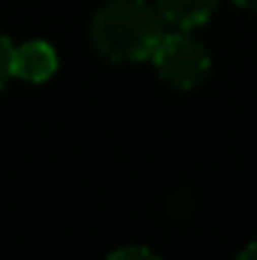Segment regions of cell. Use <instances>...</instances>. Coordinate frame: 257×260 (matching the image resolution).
Instances as JSON below:
<instances>
[{"mask_svg": "<svg viewBox=\"0 0 257 260\" xmlns=\"http://www.w3.org/2000/svg\"><path fill=\"white\" fill-rule=\"evenodd\" d=\"M164 18L145 0H112L91 21L94 49L115 64H133L151 58L164 37Z\"/></svg>", "mask_w": 257, "mask_h": 260, "instance_id": "obj_1", "label": "cell"}, {"mask_svg": "<svg viewBox=\"0 0 257 260\" xmlns=\"http://www.w3.org/2000/svg\"><path fill=\"white\" fill-rule=\"evenodd\" d=\"M151 61L157 67L160 79L173 88H197L209 76V52L200 40H194L188 30L164 34L160 43L151 52Z\"/></svg>", "mask_w": 257, "mask_h": 260, "instance_id": "obj_2", "label": "cell"}, {"mask_svg": "<svg viewBox=\"0 0 257 260\" xmlns=\"http://www.w3.org/2000/svg\"><path fill=\"white\" fill-rule=\"evenodd\" d=\"M55 70H58V55L43 40H30V43L12 49V76H18L24 82H46V79H52Z\"/></svg>", "mask_w": 257, "mask_h": 260, "instance_id": "obj_3", "label": "cell"}, {"mask_svg": "<svg viewBox=\"0 0 257 260\" xmlns=\"http://www.w3.org/2000/svg\"><path fill=\"white\" fill-rule=\"evenodd\" d=\"M218 0H157L154 9L164 18V24H173L176 30H194L203 21L212 18Z\"/></svg>", "mask_w": 257, "mask_h": 260, "instance_id": "obj_4", "label": "cell"}, {"mask_svg": "<svg viewBox=\"0 0 257 260\" xmlns=\"http://www.w3.org/2000/svg\"><path fill=\"white\" fill-rule=\"evenodd\" d=\"M12 43L0 34V91L6 88V82L12 79Z\"/></svg>", "mask_w": 257, "mask_h": 260, "instance_id": "obj_5", "label": "cell"}, {"mask_svg": "<svg viewBox=\"0 0 257 260\" xmlns=\"http://www.w3.org/2000/svg\"><path fill=\"white\" fill-rule=\"evenodd\" d=\"M106 260H160L154 251H148V248H142V245H130V248H118V251H112Z\"/></svg>", "mask_w": 257, "mask_h": 260, "instance_id": "obj_6", "label": "cell"}, {"mask_svg": "<svg viewBox=\"0 0 257 260\" xmlns=\"http://www.w3.org/2000/svg\"><path fill=\"white\" fill-rule=\"evenodd\" d=\"M239 260H257V239L245 248V251H242V254H239Z\"/></svg>", "mask_w": 257, "mask_h": 260, "instance_id": "obj_7", "label": "cell"}, {"mask_svg": "<svg viewBox=\"0 0 257 260\" xmlns=\"http://www.w3.org/2000/svg\"><path fill=\"white\" fill-rule=\"evenodd\" d=\"M239 6H245V9H251V12H257V0H236Z\"/></svg>", "mask_w": 257, "mask_h": 260, "instance_id": "obj_8", "label": "cell"}]
</instances>
